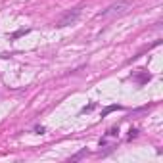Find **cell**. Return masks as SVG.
<instances>
[{
  "mask_svg": "<svg viewBox=\"0 0 163 163\" xmlns=\"http://www.w3.org/2000/svg\"><path fill=\"white\" fill-rule=\"evenodd\" d=\"M136 81L140 83V85H142V83H146V81H150V75H138V77H136Z\"/></svg>",
  "mask_w": 163,
  "mask_h": 163,
  "instance_id": "obj_5",
  "label": "cell"
},
{
  "mask_svg": "<svg viewBox=\"0 0 163 163\" xmlns=\"http://www.w3.org/2000/svg\"><path fill=\"white\" fill-rule=\"evenodd\" d=\"M136 136H138V130H136V129H130V130H129V140L136 138Z\"/></svg>",
  "mask_w": 163,
  "mask_h": 163,
  "instance_id": "obj_6",
  "label": "cell"
},
{
  "mask_svg": "<svg viewBox=\"0 0 163 163\" xmlns=\"http://www.w3.org/2000/svg\"><path fill=\"white\" fill-rule=\"evenodd\" d=\"M129 10H132V0H117V2L110 4L106 10L98 12L96 17L98 19H113V17H119V16L129 14Z\"/></svg>",
  "mask_w": 163,
  "mask_h": 163,
  "instance_id": "obj_1",
  "label": "cell"
},
{
  "mask_svg": "<svg viewBox=\"0 0 163 163\" xmlns=\"http://www.w3.org/2000/svg\"><path fill=\"white\" fill-rule=\"evenodd\" d=\"M35 132H37V135H42V132H44V127H35Z\"/></svg>",
  "mask_w": 163,
  "mask_h": 163,
  "instance_id": "obj_8",
  "label": "cell"
},
{
  "mask_svg": "<svg viewBox=\"0 0 163 163\" xmlns=\"http://www.w3.org/2000/svg\"><path fill=\"white\" fill-rule=\"evenodd\" d=\"M86 154V150H83V152H79V154L77 155H73V157H71V161H75V159H81L83 157V155H85Z\"/></svg>",
  "mask_w": 163,
  "mask_h": 163,
  "instance_id": "obj_7",
  "label": "cell"
},
{
  "mask_svg": "<svg viewBox=\"0 0 163 163\" xmlns=\"http://www.w3.org/2000/svg\"><path fill=\"white\" fill-rule=\"evenodd\" d=\"M115 110H121V106H107L106 110L102 111V115H104V117H106V115H110L111 111H115Z\"/></svg>",
  "mask_w": 163,
  "mask_h": 163,
  "instance_id": "obj_3",
  "label": "cell"
},
{
  "mask_svg": "<svg viewBox=\"0 0 163 163\" xmlns=\"http://www.w3.org/2000/svg\"><path fill=\"white\" fill-rule=\"evenodd\" d=\"M117 132H119V130H117V129H111V130H110V132H107V135H110V136H115V135H117Z\"/></svg>",
  "mask_w": 163,
  "mask_h": 163,
  "instance_id": "obj_9",
  "label": "cell"
},
{
  "mask_svg": "<svg viewBox=\"0 0 163 163\" xmlns=\"http://www.w3.org/2000/svg\"><path fill=\"white\" fill-rule=\"evenodd\" d=\"M29 33V29H21V31H16L12 35V38H19V37H23V35H27Z\"/></svg>",
  "mask_w": 163,
  "mask_h": 163,
  "instance_id": "obj_4",
  "label": "cell"
},
{
  "mask_svg": "<svg viewBox=\"0 0 163 163\" xmlns=\"http://www.w3.org/2000/svg\"><path fill=\"white\" fill-rule=\"evenodd\" d=\"M83 10H85V4H79V6H73V8H69L67 12L63 14V16L60 17V19L56 21V27L61 29V27H67V25H73L75 21L81 17Z\"/></svg>",
  "mask_w": 163,
  "mask_h": 163,
  "instance_id": "obj_2",
  "label": "cell"
}]
</instances>
